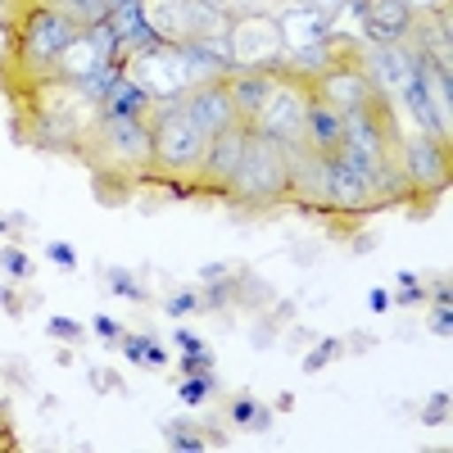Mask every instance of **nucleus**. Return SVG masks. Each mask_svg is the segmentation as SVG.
<instances>
[{
	"instance_id": "11",
	"label": "nucleus",
	"mask_w": 453,
	"mask_h": 453,
	"mask_svg": "<svg viewBox=\"0 0 453 453\" xmlns=\"http://www.w3.org/2000/svg\"><path fill=\"white\" fill-rule=\"evenodd\" d=\"M100 127H104V141L113 145V155H119V159L141 164V159L155 155V132H150L141 119H109V113H104Z\"/></svg>"
},
{
	"instance_id": "6",
	"label": "nucleus",
	"mask_w": 453,
	"mask_h": 453,
	"mask_svg": "<svg viewBox=\"0 0 453 453\" xmlns=\"http://www.w3.org/2000/svg\"><path fill=\"white\" fill-rule=\"evenodd\" d=\"M304 100H299L295 91L286 87H273L268 100H263L258 109V136H268V141H281V145H295L299 132H304Z\"/></svg>"
},
{
	"instance_id": "3",
	"label": "nucleus",
	"mask_w": 453,
	"mask_h": 453,
	"mask_svg": "<svg viewBox=\"0 0 453 453\" xmlns=\"http://www.w3.org/2000/svg\"><path fill=\"white\" fill-rule=\"evenodd\" d=\"M127 73V82H136L150 100H173L186 91V64H181V50L177 46H155V50H136L132 68Z\"/></svg>"
},
{
	"instance_id": "34",
	"label": "nucleus",
	"mask_w": 453,
	"mask_h": 453,
	"mask_svg": "<svg viewBox=\"0 0 453 453\" xmlns=\"http://www.w3.org/2000/svg\"><path fill=\"white\" fill-rule=\"evenodd\" d=\"M91 326H96V331H100L104 340H113V335H119V322H113V318H104V313H100V318H96Z\"/></svg>"
},
{
	"instance_id": "25",
	"label": "nucleus",
	"mask_w": 453,
	"mask_h": 453,
	"mask_svg": "<svg viewBox=\"0 0 453 453\" xmlns=\"http://www.w3.org/2000/svg\"><path fill=\"white\" fill-rule=\"evenodd\" d=\"M232 418H236V422H258V426H268V412H258L250 399H241V403L232 408Z\"/></svg>"
},
{
	"instance_id": "33",
	"label": "nucleus",
	"mask_w": 453,
	"mask_h": 453,
	"mask_svg": "<svg viewBox=\"0 0 453 453\" xmlns=\"http://www.w3.org/2000/svg\"><path fill=\"white\" fill-rule=\"evenodd\" d=\"M453 331V313H449V304H440V313H435V335H449Z\"/></svg>"
},
{
	"instance_id": "20",
	"label": "nucleus",
	"mask_w": 453,
	"mask_h": 453,
	"mask_svg": "<svg viewBox=\"0 0 453 453\" xmlns=\"http://www.w3.org/2000/svg\"><path fill=\"white\" fill-rule=\"evenodd\" d=\"M209 390H213V372H200V376H191V381H181V403H204L209 399Z\"/></svg>"
},
{
	"instance_id": "41",
	"label": "nucleus",
	"mask_w": 453,
	"mask_h": 453,
	"mask_svg": "<svg viewBox=\"0 0 453 453\" xmlns=\"http://www.w3.org/2000/svg\"><path fill=\"white\" fill-rule=\"evenodd\" d=\"M204 5H213V10H222V5H226V0H204Z\"/></svg>"
},
{
	"instance_id": "35",
	"label": "nucleus",
	"mask_w": 453,
	"mask_h": 453,
	"mask_svg": "<svg viewBox=\"0 0 453 453\" xmlns=\"http://www.w3.org/2000/svg\"><path fill=\"white\" fill-rule=\"evenodd\" d=\"M141 349H145V340H141V335H132V340H123V354H127L132 363L141 358Z\"/></svg>"
},
{
	"instance_id": "24",
	"label": "nucleus",
	"mask_w": 453,
	"mask_h": 453,
	"mask_svg": "<svg viewBox=\"0 0 453 453\" xmlns=\"http://www.w3.org/2000/svg\"><path fill=\"white\" fill-rule=\"evenodd\" d=\"M209 363H213V358H209V349H186V354H181V372H186V376L209 372Z\"/></svg>"
},
{
	"instance_id": "38",
	"label": "nucleus",
	"mask_w": 453,
	"mask_h": 453,
	"mask_svg": "<svg viewBox=\"0 0 453 453\" xmlns=\"http://www.w3.org/2000/svg\"><path fill=\"white\" fill-rule=\"evenodd\" d=\"M418 299H422V290H412V286L399 290V304H418Z\"/></svg>"
},
{
	"instance_id": "42",
	"label": "nucleus",
	"mask_w": 453,
	"mask_h": 453,
	"mask_svg": "<svg viewBox=\"0 0 453 453\" xmlns=\"http://www.w3.org/2000/svg\"><path fill=\"white\" fill-rule=\"evenodd\" d=\"M104 5H109V10H113V5H123V0H104Z\"/></svg>"
},
{
	"instance_id": "4",
	"label": "nucleus",
	"mask_w": 453,
	"mask_h": 453,
	"mask_svg": "<svg viewBox=\"0 0 453 453\" xmlns=\"http://www.w3.org/2000/svg\"><path fill=\"white\" fill-rule=\"evenodd\" d=\"M281 55H286V42H281L277 19L258 14V19H245V23L232 27V68H250L254 64V73H263V68L281 64Z\"/></svg>"
},
{
	"instance_id": "5",
	"label": "nucleus",
	"mask_w": 453,
	"mask_h": 453,
	"mask_svg": "<svg viewBox=\"0 0 453 453\" xmlns=\"http://www.w3.org/2000/svg\"><path fill=\"white\" fill-rule=\"evenodd\" d=\"M78 23H73L64 10H36L32 19H27V27H23V55L32 59V64H50V59H59L73 42H78Z\"/></svg>"
},
{
	"instance_id": "10",
	"label": "nucleus",
	"mask_w": 453,
	"mask_h": 453,
	"mask_svg": "<svg viewBox=\"0 0 453 453\" xmlns=\"http://www.w3.org/2000/svg\"><path fill=\"white\" fill-rule=\"evenodd\" d=\"M340 119H345V136H340V145L381 168V145H386V136H381L376 113H372L367 104H358V109H340Z\"/></svg>"
},
{
	"instance_id": "7",
	"label": "nucleus",
	"mask_w": 453,
	"mask_h": 453,
	"mask_svg": "<svg viewBox=\"0 0 453 453\" xmlns=\"http://www.w3.org/2000/svg\"><path fill=\"white\" fill-rule=\"evenodd\" d=\"M186 119H191L204 136H218L222 127H232V123L241 119V113H236L232 96H226V87L204 82V87H196L191 96H186Z\"/></svg>"
},
{
	"instance_id": "22",
	"label": "nucleus",
	"mask_w": 453,
	"mask_h": 453,
	"mask_svg": "<svg viewBox=\"0 0 453 453\" xmlns=\"http://www.w3.org/2000/svg\"><path fill=\"white\" fill-rule=\"evenodd\" d=\"M104 277H109V286L119 290L123 299H141V286H136V281H132L123 268H104Z\"/></svg>"
},
{
	"instance_id": "28",
	"label": "nucleus",
	"mask_w": 453,
	"mask_h": 453,
	"mask_svg": "<svg viewBox=\"0 0 453 453\" xmlns=\"http://www.w3.org/2000/svg\"><path fill=\"white\" fill-rule=\"evenodd\" d=\"M141 358H145V367H164V363H168L164 345H155V340H150V335H145V349H141Z\"/></svg>"
},
{
	"instance_id": "9",
	"label": "nucleus",
	"mask_w": 453,
	"mask_h": 453,
	"mask_svg": "<svg viewBox=\"0 0 453 453\" xmlns=\"http://www.w3.org/2000/svg\"><path fill=\"white\" fill-rule=\"evenodd\" d=\"M281 27V42L286 50H304V46H322L331 36V14L326 10H313V5H295L277 19Z\"/></svg>"
},
{
	"instance_id": "15",
	"label": "nucleus",
	"mask_w": 453,
	"mask_h": 453,
	"mask_svg": "<svg viewBox=\"0 0 453 453\" xmlns=\"http://www.w3.org/2000/svg\"><path fill=\"white\" fill-rule=\"evenodd\" d=\"M268 91H273V78H268V73H236V68H232V82H226V96H232L236 113L254 119V113L263 109V100H268Z\"/></svg>"
},
{
	"instance_id": "23",
	"label": "nucleus",
	"mask_w": 453,
	"mask_h": 453,
	"mask_svg": "<svg viewBox=\"0 0 453 453\" xmlns=\"http://www.w3.org/2000/svg\"><path fill=\"white\" fill-rule=\"evenodd\" d=\"M46 254H50V263H59V268H78V250H73L68 241H50Z\"/></svg>"
},
{
	"instance_id": "39",
	"label": "nucleus",
	"mask_w": 453,
	"mask_h": 453,
	"mask_svg": "<svg viewBox=\"0 0 453 453\" xmlns=\"http://www.w3.org/2000/svg\"><path fill=\"white\" fill-rule=\"evenodd\" d=\"M435 5H444V0H408V10H435Z\"/></svg>"
},
{
	"instance_id": "32",
	"label": "nucleus",
	"mask_w": 453,
	"mask_h": 453,
	"mask_svg": "<svg viewBox=\"0 0 453 453\" xmlns=\"http://www.w3.org/2000/svg\"><path fill=\"white\" fill-rule=\"evenodd\" d=\"M173 449H186V453H200V449H204V440H196L191 431H177V435H173Z\"/></svg>"
},
{
	"instance_id": "17",
	"label": "nucleus",
	"mask_w": 453,
	"mask_h": 453,
	"mask_svg": "<svg viewBox=\"0 0 453 453\" xmlns=\"http://www.w3.org/2000/svg\"><path fill=\"white\" fill-rule=\"evenodd\" d=\"M123 78H127V73H123V64H96L91 73H82V78H78V87L91 96V100H109L113 91H119L123 87Z\"/></svg>"
},
{
	"instance_id": "36",
	"label": "nucleus",
	"mask_w": 453,
	"mask_h": 453,
	"mask_svg": "<svg viewBox=\"0 0 453 453\" xmlns=\"http://www.w3.org/2000/svg\"><path fill=\"white\" fill-rule=\"evenodd\" d=\"M390 309V295L386 290H372V313H386Z\"/></svg>"
},
{
	"instance_id": "1",
	"label": "nucleus",
	"mask_w": 453,
	"mask_h": 453,
	"mask_svg": "<svg viewBox=\"0 0 453 453\" xmlns=\"http://www.w3.org/2000/svg\"><path fill=\"white\" fill-rule=\"evenodd\" d=\"M155 155H159V164L164 168H181V173H191V168H200L204 164V145H209V136L186 119V100H164L159 104V113H155Z\"/></svg>"
},
{
	"instance_id": "31",
	"label": "nucleus",
	"mask_w": 453,
	"mask_h": 453,
	"mask_svg": "<svg viewBox=\"0 0 453 453\" xmlns=\"http://www.w3.org/2000/svg\"><path fill=\"white\" fill-rule=\"evenodd\" d=\"M0 263H5V268H10L14 277H23V273H27V258H23L19 250H0Z\"/></svg>"
},
{
	"instance_id": "2",
	"label": "nucleus",
	"mask_w": 453,
	"mask_h": 453,
	"mask_svg": "<svg viewBox=\"0 0 453 453\" xmlns=\"http://www.w3.org/2000/svg\"><path fill=\"white\" fill-rule=\"evenodd\" d=\"M236 191L250 196V200H268L277 191L290 186V168H286V145L281 141H268V136H250L245 145V159L236 168Z\"/></svg>"
},
{
	"instance_id": "13",
	"label": "nucleus",
	"mask_w": 453,
	"mask_h": 453,
	"mask_svg": "<svg viewBox=\"0 0 453 453\" xmlns=\"http://www.w3.org/2000/svg\"><path fill=\"white\" fill-rule=\"evenodd\" d=\"M408 173H412V181H418L422 191H435V186H444V177H449L444 141H435V136H412V141H408Z\"/></svg>"
},
{
	"instance_id": "27",
	"label": "nucleus",
	"mask_w": 453,
	"mask_h": 453,
	"mask_svg": "<svg viewBox=\"0 0 453 453\" xmlns=\"http://www.w3.org/2000/svg\"><path fill=\"white\" fill-rule=\"evenodd\" d=\"M444 418H449V395H435V403H426V412H422V422L435 426V422H444Z\"/></svg>"
},
{
	"instance_id": "26",
	"label": "nucleus",
	"mask_w": 453,
	"mask_h": 453,
	"mask_svg": "<svg viewBox=\"0 0 453 453\" xmlns=\"http://www.w3.org/2000/svg\"><path fill=\"white\" fill-rule=\"evenodd\" d=\"M50 335H55V340H78L82 326L73 322V318H50Z\"/></svg>"
},
{
	"instance_id": "21",
	"label": "nucleus",
	"mask_w": 453,
	"mask_h": 453,
	"mask_svg": "<svg viewBox=\"0 0 453 453\" xmlns=\"http://www.w3.org/2000/svg\"><path fill=\"white\" fill-rule=\"evenodd\" d=\"M331 55H326V42L322 46H304V50H290V68H326Z\"/></svg>"
},
{
	"instance_id": "40",
	"label": "nucleus",
	"mask_w": 453,
	"mask_h": 453,
	"mask_svg": "<svg viewBox=\"0 0 453 453\" xmlns=\"http://www.w3.org/2000/svg\"><path fill=\"white\" fill-rule=\"evenodd\" d=\"M10 232V218H0V236H5Z\"/></svg>"
},
{
	"instance_id": "12",
	"label": "nucleus",
	"mask_w": 453,
	"mask_h": 453,
	"mask_svg": "<svg viewBox=\"0 0 453 453\" xmlns=\"http://www.w3.org/2000/svg\"><path fill=\"white\" fill-rule=\"evenodd\" d=\"M412 27V10L408 0H367V42L376 46H390V42H403V32Z\"/></svg>"
},
{
	"instance_id": "14",
	"label": "nucleus",
	"mask_w": 453,
	"mask_h": 453,
	"mask_svg": "<svg viewBox=\"0 0 453 453\" xmlns=\"http://www.w3.org/2000/svg\"><path fill=\"white\" fill-rule=\"evenodd\" d=\"M304 132H309V141H313L318 155H326V150H335L340 136H345V119H340V109H335V104L318 100V104L304 109Z\"/></svg>"
},
{
	"instance_id": "8",
	"label": "nucleus",
	"mask_w": 453,
	"mask_h": 453,
	"mask_svg": "<svg viewBox=\"0 0 453 453\" xmlns=\"http://www.w3.org/2000/svg\"><path fill=\"white\" fill-rule=\"evenodd\" d=\"M245 145H250V127L232 123V127H222L218 136H209L204 145V177H218V181H232L241 159H245Z\"/></svg>"
},
{
	"instance_id": "30",
	"label": "nucleus",
	"mask_w": 453,
	"mask_h": 453,
	"mask_svg": "<svg viewBox=\"0 0 453 453\" xmlns=\"http://www.w3.org/2000/svg\"><path fill=\"white\" fill-rule=\"evenodd\" d=\"M191 309H200V299H196V295H173V299H168V313H173V318L191 313Z\"/></svg>"
},
{
	"instance_id": "29",
	"label": "nucleus",
	"mask_w": 453,
	"mask_h": 453,
	"mask_svg": "<svg viewBox=\"0 0 453 453\" xmlns=\"http://www.w3.org/2000/svg\"><path fill=\"white\" fill-rule=\"evenodd\" d=\"M331 354H335V340H326V345H318V349L309 354V363H304V367H309V372H322Z\"/></svg>"
},
{
	"instance_id": "16",
	"label": "nucleus",
	"mask_w": 453,
	"mask_h": 453,
	"mask_svg": "<svg viewBox=\"0 0 453 453\" xmlns=\"http://www.w3.org/2000/svg\"><path fill=\"white\" fill-rule=\"evenodd\" d=\"M326 104L335 109H358L367 104V78L363 73H326Z\"/></svg>"
},
{
	"instance_id": "19",
	"label": "nucleus",
	"mask_w": 453,
	"mask_h": 453,
	"mask_svg": "<svg viewBox=\"0 0 453 453\" xmlns=\"http://www.w3.org/2000/svg\"><path fill=\"white\" fill-rule=\"evenodd\" d=\"M59 5H64V14L73 19V23H100V19H109V5H104V0H59Z\"/></svg>"
},
{
	"instance_id": "37",
	"label": "nucleus",
	"mask_w": 453,
	"mask_h": 453,
	"mask_svg": "<svg viewBox=\"0 0 453 453\" xmlns=\"http://www.w3.org/2000/svg\"><path fill=\"white\" fill-rule=\"evenodd\" d=\"M177 345H181V349H204V345H200V340H196L191 331H181V326H177Z\"/></svg>"
},
{
	"instance_id": "18",
	"label": "nucleus",
	"mask_w": 453,
	"mask_h": 453,
	"mask_svg": "<svg viewBox=\"0 0 453 453\" xmlns=\"http://www.w3.org/2000/svg\"><path fill=\"white\" fill-rule=\"evenodd\" d=\"M145 104H150V96H145L136 82L123 78V87L104 100V113H109V119H141V109H145Z\"/></svg>"
}]
</instances>
